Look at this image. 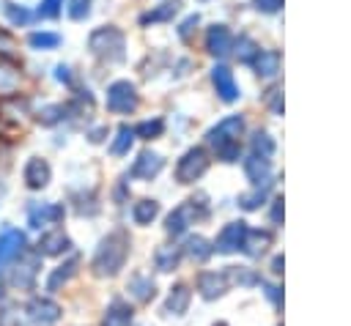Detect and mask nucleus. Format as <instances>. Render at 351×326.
<instances>
[{
  "label": "nucleus",
  "mask_w": 351,
  "mask_h": 326,
  "mask_svg": "<svg viewBox=\"0 0 351 326\" xmlns=\"http://www.w3.org/2000/svg\"><path fill=\"white\" fill-rule=\"evenodd\" d=\"M247 230H250V227H247L244 222H230V225H225V227L219 230L217 241H214V249H217V252H225V255L241 249Z\"/></svg>",
  "instance_id": "9d476101"
},
{
  "label": "nucleus",
  "mask_w": 351,
  "mask_h": 326,
  "mask_svg": "<svg viewBox=\"0 0 351 326\" xmlns=\"http://www.w3.org/2000/svg\"><path fill=\"white\" fill-rule=\"evenodd\" d=\"M154 260H156V268L159 271H173L178 266V260H181V249L178 247H159L156 255H154Z\"/></svg>",
  "instance_id": "c756f323"
},
{
  "label": "nucleus",
  "mask_w": 351,
  "mask_h": 326,
  "mask_svg": "<svg viewBox=\"0 0 351 326\" xmlns=\"http://www.w3.org/2000/svg\"><path fill=\"white\" fill-rule=\"evenodd\" d=\"M90 14V0H69V16L71 19H85Z\"/></svg>",
  "instance_id": "ea45409f"
},
{
  "label": "nucleus",
  "mask_w": 351,
  "mask_h": 326,
  "mask_svg": "<svg viewBox=\"0 0 351 326\" xmlns=\"http://www.w3.org/2000/svg\"><path fill=\"white\" fill-rule=\"evenodd\" d=\"M5 16L11 19V25H27L33 19V14L25 5H14V3H5Z\"/></svg>",
  "instance_id": "e433bc0d"
},
{
  "label": "nucleus",
  "mask_w": 351,
  "mask_h": 326,
  "mask_svg": "<svg viewBox=\"0 0 351 326\" xmlns=\"http://www.w3.org/2000/svg\"><path fill=\"white\" fill-rule=\"evenodd\" d=\"M271 241V236L263 230H247V236H244V244H241V249L247 252V255H261L263 249H266V244Z\"/></svg>",
  "instance_id": "cd10ccee"
},
{
  "label": "nucleus",
  "mask_w": 351,
  "mask_h": 326,
  "mask_svg": "<svg viewBox=\"0 0 351 326\" xmlns=\"http://www.w3.org/2000/svg\"><path fill=\"white\" fill-rule=\"evenodd\" d=\"M250 148H252V153H255V156L271 159V153H274V140H271L266 131H255V134H252Z\"/></svg>",
  "instance_id": "72a5a7b5"
},
{
  "label": "nucleus",
  "mask_w": 351,
  "mask_h": 326,
  "mask_svg": "<svg viewBox=\"0 0 351 326\" xmlns=\"http://www.w3.org/2000/svg\"><path fill=\"white\" fill-rule=\"evenodd\" d=\"M104 134H107V129H104V126L93 129V131H90V142H101V140H104Z\"/></svg>",
  "instance_id": "de8ad7c7"
},
{
  "label": "nucleus",
  "mask_w": 351,
  "mask_h": 326,
  "mask_svg": "<svg viewBox=\"0 0 351 326\" xmlns=\"http://www.w3.org/2000/svg\"><path fill=\"white\" fill-rule=\"evenodd\" d=\"M154 279L151 277H143V274H134L132 279H129V290H132V296L137 299V301H148V299H154Z\"/></svg>",
  "instance_id": "a878e982"
},
{
  "label": "nucleus",
  "mask_w": 351,
  "mask_h": 326,
  "mask_svg": "<svg viewBox=\"0 0 351 326\" xmlns=\"http://www.w3.org/2000/svg\"><path fill=\"white\" fill-rule=\"evenodd\" d=\"M189 288L186 285H176L173 290H170V296H167V301H165V312H170V315H184L186 312V307H189Z\"/></svg>",
  "instance_id": "4be33fe9"
},
{
  "label": "nucleus",
  "mask_w": 351,
  "mask_h": 326,
  "mask_svg": "<svg viewBox=\"0 0 351 326\" xmlns=\"http://www.w3.org/2000/svg\"><path fill=\"white\" fill-rule=\"evenodd\" d=\"M230 47H233L230 30H228L225 25H211L208 33H206V49H208L211 55H217V58H225V55L230 52Z\"/></svg>",
  "instance_id": "2eb2a0df"
},
{
  "label": "nucleus",
  "mask_w": 351,
  "mask_h": 326,
  "mask_svg": "<svg viewBox=\"0 0 351 326\" xmlns=\"http://www.w3.org/2000/svg\"><path fill=\"white\" fill-rule=\"evenodd\" d=\"M197 22H200V16H197V14H189V16L178 25V36H181L184 41H189V38H192V30L197 27Z\"/></svg>",
  "instance_id": "a19ab883"
},
{
  "label": "nucleus",
  "mask_w": 351,
  "mask_h": 326,
  "mask_svg": "<svg viewBox=\"0 0 351 326\" xmlns=\"http://www.w3.org/2000/svg\"><path fill=\"white\" fill-rule=\"evenodd\" d=\"M25 315L33 326H52L60 321V304H55L47 296H33L25 307Z\"/></svg>",
  "instance_id": "6e6552de"
},
{
  "label": "nucleus",
  "mask_w": 351,
  "mask_h": 326,
  "mask_svg": "<svg viewBox=\"0 0 351 326\" xmlns=\"http://www.w3.org/2000/svg\"><path fill=\"white\" fill-rule=\"evenodd\" d=\"M19 88V71L11 60L0 58V96H11Z\"/></svg>",
  "instance_id": "b1692460"
},
{
  "label": "nucleus",
  "mask_w": 351,
  "mask_h": 326,
  "mask_svg": "<svg viewBox=\"0 0 351 326\" xmlns=\"http://www.w3.org/2000/svg\"><path fill=\"white\" fill-rule=\"evenodd\" d=\"M0 299H3V279H0Z\"/></svg>",
  "instance_id": "8fccbe9b"
},
{
  "label": "nucleus",
  "mask_w": 351,
  "mask_h": 326,
  "mask_svg": "<svg viewBox=\"0 0 351 326\" xmlns=\"http://www.w3.org/2000/svg\"><path fill=\"white\" fill-rule=\"evenodd\" d=\"M271 271H277V274L282 271V258H280V255H277V258L271 260Z\"/></svg>",
  "instance_id": "09e8293b"
},
{
  "label": "nucleus",
  "mask_w": 351,
  "mask_h": 326,
  "mask_svg": "<svg viewBox=\"0 0 351 326\" xmlns=\"http://www.w3.org/2000/svg\"><path fill=\"white\" fill-rule=\"evenodd\" d=\"M217 326H225V323H217Z\"/></svg>",
  "instance_id": "3c124183"
},
{
  "label": "nucleus",
  "mask_w": 351,
  "mask_h": 326,
  "mask_svg": "<svg viewBox=\"0 0 351 326\" xmlns=\"http://www.w3.org/2000/svg\"><path fill=\"white\" fill-rule=\"evenodd\" d=\"M266 104L271 107V112L282 115V90H280V88H271V90H266Z\"/></svg>",
  "instance_id": "37998d69"
},
{
  "label": "nucleus",
  "mask_w": 351,
  "mask_h": 326,
  "mask_svg": "<svg viewBox=\"0 0 351 326\" xmlns=\"http://www.w3.org/2000/svg\"><path fill=\"white\" fill-rule=\"evenodd\" d=\"M38 268H41V255L38 249H27L16 258L14 268H11V285L19 288V290H30L36 285V277H38Z\"/></svg>",
  "instance_id": "39448f33"
},
{
  "label": "nucleus",
  "mask_w": 351,
  "mask_h": 326,
  "mask_svg": "<svg viewBox=\"0 0 351 326\" xmlns=\"http://www.w3.org/2000/svg\"><path fill=\"white\" fill-rule=\"evenodd\" d=\"M162 131H165V121H162V118L143 121V123H137V126H134V134H137V137H143V140H154V137H159Z\"/></svg>",
  "instance_id": "f704fd0d"
},
{
  "label": "nucleus",
  "mask_w": 351,
  "mask_h": 326,
  "mask_svg": "<svg viewBox=\"0 0 351 326\" xmlns=\"http://www.w3.org/2000/svg\"><path fill=\"white\" fill-rule=\"evenodd\" d=\"M252 66H255V71L261 77H271V74L280 71V52H274V49H258Z\"/></svg>",
  "instance_id": "412c9836"
},
{
  "label": "nucleus",
  "mask_w": 351,
  "mask_h": 326,
  "mask_svg": "<svg viewBox=\"0 0 351 326\" xmlns=\"http://www.w3.org/2000/svg\"><path fill=\"white\" fill-rule=\"evenodd\" d=\"M71 249V238L63 230H49L38 238V255H63Z\"/></svg>",
  "instance_id": "dca6fc26"
},
{
  "label": "nucleus",
  "mask_w": 351,
  "mask_h": 326,
  "mask_svg": "<svg viewBox=\"0 0 351 326\" xmlns=\"http://www.w3.org/2000/svg\"><path fill=\"white\" fill-rule=\"evenodd\" d=\"M55 79H60V82H71V71H69V66H58V68H55Z\"/></svg>",
  "instance_id": "49530a36"
},
{
  "label": "nucleus",
  "mask_w": 351,
  "mask_h": 326,
  "mask_svg": "<svg viewBox=\"0 0 351 326\" xmlns=\"http://www.w3.org/2000/svg\"><path fill=\"white\" fill-rule=\"evenodd\" d=\"M27 44L33 49H55V47H60V36L58 33H47V30H36V33L27 36Z\"/></svg>",
  "instance_id": "473e14b6"
},
{
  "label": "nucleus",
  "mask_w": 351,
  "mask_h": 326,
  "mask_svg": "<svg viewBox=\"0 0 351 326\" xmlns=\"http://www.w3.org/2000/svg\"><path fill=\"white\" fill-rule=\"evenodd\" d=\"M269 186H271V184H263V186H255V192H252V195H241V197H239V203H241L244 208H258V203H261V200L266 197V192H269Z\"/></svg>",
  "instance_id": "4c0bfd02"
},
{
  "label": "nucleus",
  "mask_w": 351,
  "mask_h": 326,
  "mask_svg": "<svg viewBox=\"0 0 351 326\" xmlns=\"http://www.w3.org/2000/svg\"><path fill=\"white\" fill-rule=\"evenodd\" d=\"M25 233L22 230H16V227H8V230H3L0 233V266H5V263H14L22 252H25Z\"/></svg>",
  "instance_id": "9b49d317"
},
{
  "label": "nucleus",
  "mask_w": 351,
  "mask_h": 326,
  "mask_svg": "<svg viewBox=\"0 0 351 326\" xmlns=\"http://www.w3.org/2000/svg\"><path fill=\"white\" fill-rule=\"evenodd\" d=\"M14 49H16V41H14L5 30H0V58L11 60V58H14Z\"/></svg>",
  "instance_id": "79ce46f5"
},
{
  "label": "nucleus",
  "mask_w": 351,
  "mask_h": 326,
  "mask_svg": "<svg viewBox=\"0 0 351 326\" xmlns=\"http://www.w3.org/2000/svg\"><path fill=\"white\" fill-rule=\"evenodd\" d=\"M88 47L90 52L104 60V63H121L123 60V49H126V38L123 33L115 27V25H104V27H96L90 36H88Z\"/></svg>",
  "instance_id": "7ed1b4c3"
},
{
  "label": "nucleus",
  "mask_w": 351,
  "mask_h": 326,
  "mask_svg": "<svg viewBox=\"0 0 351 326\" xmlns=\"http://www.w3.org/2000/svg\"><path fill=\"white\" fill-rule=\"evenodd\" d=\"M206 170H208V153L203 148H189L176 164V178H178V184H192Z\"/></svg>",
  "instance_id": "0eeeda50"
},
{
  "label": "nucleus",
  "mask_w": 351,
  "mask_h": 326,
  "mask_svg": "<svg viewBox=\"0 0 351 326\" xmlns=\"http://www.w3.org/2000/svg\"><path fill=\"white\" fill-rule=\"evenodd\" d=\"M137 104H140V96H137V88L129 79H115L107 88V110L110 112L129 115V112L137 110Z\"/></svg>",
  "instance_id": "423d86ee"
},
{
  "label": "nucleus",
  "mask_w": 351,
  "mask_h": 326,
  "mask_svg": "<svg viewBox=\"0 0 351 326\" xmlns=\"http://www.w3.org/2000/svg\"><path fill=\"white\" fill-rule=\"evenodd\" d=\"M236 55H239V60H241V63H252V60H255V55H258L255 41H252L250 36H239V41H236Z\"/></svg>",
  "instance_id": "c9c22d12"
},
{
  "label": "nucleus",
  "mask_w": 351,
  "mask_h": 326,
  "mask_svg": "<svg viewBox=\"0 0 351 326\" xmlns=\"http://www.w3.org/2000/svg\"><path fill=\"white\" fill-rule=\"evenodd\" d=\"M159 214V203L156 200H137L132 205V216L137 225H151V219Z\"/></svg>",
  "instance_id": "bb28decb"
},
{
  "label": "nucleus",
  "mask_w": 351,
  "mask_h": 326,
  "mask_svg": "<svg viewBox=\"0 0 351 326\" xmlns=\"http://www.w3.org/2000/svg\"><path fill=\"white\" fill-rule=\"evenodd\" d=\"M241 131H244V118H241V115H228V118H222L217 126L208 129L206 140H208V145L217 151V156H219L222 162H236L239 153H241V145H239Z\"/></svg>",
  "instance_id": "f257e3e1"
},
{
  "label": "nucleus",
  "mask_w": 351,
  "mask_h": 326,
  "mask_svg": "<svg viewBox=\"0 0 351 326\" xmlns=\"http://www.w3.org/2000/svg\"><path fill=\"white\" fill-rule=\"evenodd\" d=\"M129 323H132V307H129L126 301L115 299V301L107 307L101 326H129Z\"/></svg>",
  "instance_id": "aec40b11"
},
{
  "label": "nucleus",
  "mask_w": 351,
  "mask_h": 326,
  "mask_svg": "<svg viewBox=\"0 0 351 326\" xmlns=\"http://www.w3.org/2000/svg\"><path fill=\"white\" fill-rule=\"evenodd\" d=\"M126 255H129V236L123 230H112L107 238H101L93 255V271L99 277H115L123 268Z\"/></svg>",
  "instance_id": "f03ea898"
},
{
  "label": "nucleus",
  "mask_w": 351,
  "mask_h": 326,
  "mask_svg": "<svg viewBox=\"0 0 351 326\" xmlns=\"http://www.w3.org/2000/svg\"><path fill=\"white\" fill-rule=\"evenodd\" d=\"M208 214V205H206V195H197V197H189L184 200L178 208L170 211V216L165 219V230L167 236H181L189 225H195L197 219H203Z\"/></svg>",
  "instance_id": "20e7f679"
},
{
  "label": "nucleus",
  "mask_w": 351,
  "mask_h": 326,
  "mask_svg": "<svg viewBox=\"0 0 351 326\" xmlns=\"http://www.w3.org/2000/svg\"><path fill=\"white\" fill-rule=\"evenodd\" d=\"M165 167V159L159 156V153H154V151H143L137 159H134V164H132V178H143V181H151L154 175H159V170Z\"/></svg>",
  "instance_id": "4468645a"
},
{
  "label": "nucleus",
  "mask_w": 351,
  "mask_h": 326,
  "mask_svg": "<svg viewBox=\"0 0 351 326\" xmlns=\"http://www.w3.org/2000/svg\"><path fill=\"white\" fill-rule=\"evenodd\" d=\"M271 222L274 225L282 222V200H274V205H271Z\"/></svg>",
  "instance_id": "a18cd8bd"
},
{
  "label": "nucleus",
  "mask_w": 351,
  "mask_h": 326,
  "mask_svg": "<svg viewBox=\"0 0 351 326\" xmlns=\"http://www.w3.org/2000/svg\"><path fill=\"white\" fill-rule=\"evenodd\" d=\"M60 5H63V0H41L38 16H44V19H58V16H60Z\"/></svg>",
  "instance_id": "58836bf2"
},
{
  "label": "nucleus",
  "mask_w": 351,
  "mask_h": 326,
  "mask_svg": "<svg viewBox=\"0 0 351 326\" xmlns=\"http://www.w3.org/2000/svg\"><path fill=\"white\" fill-rule=\"evenodd\" d=\"M66 216V208L60 203H33L27 208V225L33 230H41L47 225H58Z\"/></svg>",
  "instance_id": "1a4fd4ad"
},
{
  "label": "nucleus",
  "mask_w": 351,
  "mask_h": 326,
  "mask_svg": "<svg viewBox=\"0 0 351 326\" xmlns=\"http://www.w3.org/2000/svg\"><path fill=\"white\" fill-rule=\"evenodd\" d=\"M181 8V0H165L162 5H156L154 11H145L140 16V25H151V22H165V19H173Z\"/></svg>",
  "instance_id": "5701e85b"
},
{
  "label": "nucleus",
  "mask_w": 351,
  "mask_h": 326,
  "mask_svg": "<svg viewBox=\"0 0 351 326\" xmlns=\"http://www.w3.org/2000/svg\"><path fill=\"white\" fill-rule=\"evenodd\" d=\"M211 82H214V88H217V93H219V99L222 101H236L239 99V88H236V79H233V71L228 68V66H214L211 68Z\"/></svg>",
  "instance_id": "ddd939ff"
},
{
  "label": "nucleus",
  "mask_w": 351,
  "mask_h": 326,
  "mask_svg": "<svg viewBox=\"0 0 351 326\" xmlns=\"http://www.w3.org/2000/svg\"><path fill=\"white\" fill-rule=\"evenodd\" d=\"M0 115L8 118V121H14V123H19V121L27 115V99H22V96H16V93L3 96V99H0Z\"/></svg>",
  "instance_id": "6ab92c4d"
},
{
  "label": "nucleus",
  "mask_w": 351,
  "mask_h": 326,
  "mask_svg": "<svg viewBox=\"0 0 351 326\" xmlns=\"http://www.w3.org/2000/svg\"><path fill=\"white\" fill-rule=\"evenodd\" d=\"M66 112H69V107H63V104H47V107L38 110L36 121L44 123V126H55V123H60L66 118Z\"/></svg>",
  "instance_id": "2f4dec72"
},
{
  "label": "nucleus",
  "mask_w": 351,
  "mask_h": 326,
  "mask_svg": "<svg viewBox=\"0 0 351 326\" xmlns=\"http://www.w3.org/2000/svg\"><path fill=\"white\" fill-rule=\"evenodd\" d=\"M77 266H80V258H71V260H66L63 266H58V268L49 274V279H47V290H60V285H66V282L74 277Z\"/></svg>",
  "instance_id": "393cba45"
},
{
  "label": "nucleus",
  "mask_w": 351,
  "mask_h": 326,
  "mask_svg": "<svg viewBox=\"0 0 351 326\" xmlns=\"http://www.w3.org/2000/svg\"><path fill=\"white\" fill-rule=\"evenodd\" d=\"M280 5H282V0H255V8L258 11H266V14L280 11Z\"/></svg>",
  "instance_id": "c03bdc74"
},
{
  "label": "nucleus",
  "mask_w": 351,
  "mask_h": 326,
  "mask_svg": "<svg viewBox=\"0 0 351 326\" xmlns=\"http://www.w3.org/2000/svg\"><path fill=\"white\" fill-rule=\"evenodd\" d=\"M244 173H247V178H250L255 186L271 184V181H269L271 164H269V159H263V156H255V153H250V156L244 159Z\"/></svg>",
  "instance_id": "f3484780"
},
{
  "label": "nucleus",
  "mask_w": 351,
  "mask_h": 326,
  "mask_svg": "<svg viewBox=\"0 0 351 326\" xmlns=\"http://www.w3.org/2000/svg\"><path fill=\"white\" fill-rule=\"evenodd\" d=\"M132 142H134V129H132V126H126V123H121V126H118V131H115V140H112L110 151H112L115 156H121V153H126V151L132 148Z\"/></svg>",
  "instance_id": "7c9ffc66"
},
{
  "label": "nucleus",
  "mask_w": 351,
  "mask_h": 326,
  "mask_svg": "<svg viewBox=\"0 0 351 326\" xmlns=\"http://www.w3.org/2000/svg\"><path fill=\"white\" fill-rule=\"evenodd\" d=\"M25 184H27V189H44L47 184H49V178H52V167H49V162L47 159H41V156H30L27 159V164H25Z\"/></svg>",
  "instance_id": "f8f14e48"
},
{
  "label": "nucleus",
  "mask_w": 351,
  "mask_h": 326,
  "mask_svg": "<svg viewBox=\"0 0 351 326\" xmlns=\"http://www.w3.org/2000/svg\"><path fill=\"white\" fill-rule=\"evenodd\" d=\"M184 252H186L192 260H206V258L214 252V247H211L203 236H189L186 244H184Z\"/></svg>",
  "instance_id": "c85d7f7f"
},
{
  "label": "nucleus",
  "mask_w": 351,
  "mask_h": 326,
  "mask_svg": "<svg viewBox=\"0 0 351 326\" xmlns=\"http://www.w3.org/2000/svg\"><path fill=\"white\" fill-rule=\"evenodd\" d=\"M197 288H200L203 299H217V296L225 293V288H228V277H225V271H222V274H217V271H206V274H200Z\"/></svg>",
  "instance_id": "a211bd4d"
}]
</instances>
